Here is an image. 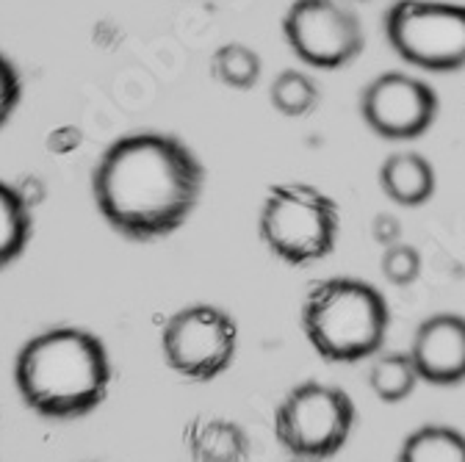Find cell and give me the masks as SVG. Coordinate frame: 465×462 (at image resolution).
<instances>
[{
	"instance_id": "1",
	"label": "cell",
	"mask_w": 465,
	"mask_h": 462,
	"mask_svg": "<svg viewBox=\"0 0 465 462\" xmlns=\"http://www.w3.org/2000/svg\"><path fill=\"white\" fill-rule=\"evenodd\" d=\"M203 186L205 169L194 150L155 131L116 139L92 172L100 216L139 244L174 233L197 208Z\"/></svg>"
},
{
	"instance_id": "2",
	"label": "cell",
	"mask_w": 465,
	"mask_h": 462,
	"mask_svg": "<svg viewBox=\"0 0 465 462\" xmlns=\"http://www.w3.org/2000/svg\"><path fill=\"white\" fill-rule=\"evenodd\" d=\"M23 401L42 418L73 421L105 401L111 360L105 343L81 327H53L34 335L15 360Z\"/></svg>"
},
{
	"instance_id": "3",
	"label": "cell",
	"mask_w": 465,
	"mask_h": 462,
	"mask_svg": "<svg viewBox=\"0 0 465 462\" xmlns=\"http://www.w3.org/2000/svg\"><path fill=\"white\" fill-rule=\"evenodd\" d=\"M391 327L385 297L371 282L330 277L313 282L302 305V329L327 363H361L382 352Z\"/></svg>"
},
{
	"instance_id": "4",
	"label": "cell",
	"mask_w": 465,
	"mask_h": 462,
	"mask_svg": "<svg viewBox=\"0 0 465 462\" xmlns=\"http://www.w3.org/2000/svg\"><path fill=\"white\" fill-rule=\"evenodd\" d=\"M338 202L311 183H280L269 189L261 211V239L288 266L324 260L335 250Z\"/></svg>"
},
{
	"instance_id": "5",
	"label": "cell",
	"mask_w": 465,
	"mask_h": 462,
	"mask_svg": "<svg viewBox=\"0 0 465 462\" xmlns=\"http://www.w3.org/2000/svg\"><path fill=\"white\" fill-rule=\"evenodd\" d=\"M355 429V404L346 390L324 382L291 388L274 410V435L294 454L327 459L338 454Z\"/></svg>"
},
{
	"instance_id": "6",
	"label": "cell",
	"mask_w": 465,
	"mask_h": 462,
	"mask_svg": "<svg viewBox=\"0 0 465 462\" xmlns=\"http://www.w3.org/2000/svg\"><path fill=\"white\" fill-rule=\"evenodd\" d=\"M385 36L401 62L427 73L465 67V6L438 0H396L385 15Z\"/></svg>"
},
{
	"instance_id": "7",
	"label": "cell",
	"mask_w": 465,
	"mask_h": 462,
	"mask_svg": "<svg viewBox=\"0 0 465 462\" xmlns=\"http://www.w3.org/2000/svg\"><path fill=\"white\" fill-rule=\"evenodd\" d=\"M239 349V324L216 305H189L161 329V352L172 371L194 382L224 374Z\"/></svg>"
},
{
	"instance_id": "8",
	"label": "cell",
	"mask_w": 465,
	"mask_h": 462,
	"mask_svg": "<svg viewBox=\"0 0 465 462\" xmlns=\"http://www.w3.org/2000/svg\"><path fill=\"white\" fill-rule=\"evenodd\" d=\"M282 34L300 62L316 70L346 67L366 44L361 20L338 0H294L282 17Z\"/></svg>"
},
{
	"instance_id": "9",
	"label": "cell",
	"mask_w": 465,
	"mask_h": 462,
	"mask_svg": "<svg viewBox=\"0 0 465 462\" xmlns=\"http://www.w3.org/2000/svg\"><path fill=\"white\" fill-rule=\"evenodd\" d=\"M440 111L435 89L407 73H382L361 94L366 125L391 142H411L424 136Z\"/></svg>"
},
{
	"instance_id": "10",
	"label": "cell",
	"mask_w": 465,
	"mask_h": 462,
	"mask_svg": "<svg viewBox=\"0 0 465 462\" xmlns=\"http://www.w3.org/2000/svg\"><path fill=\"white\" fill-rule=\"evenodd\" d=\"M411 360L421 382L451 388L465 382V316L435 313L413 335Z\"/></svg>"
},
{
	"instance_id": "11",
	"label": "cell",
	"mask_w": 465,
	"mask_h": 462,
	"mask_svg": "<svg viewBox=\"0 0 465 462\" xmlns=\"http://www.w3.org/2000/svg\"><path fill=\"white\" fill-rule=\"evenodd\" d=\"M380 186L396 205L419 208L435 194V169L421 152H393L380 166Z\"/></svg>"
},
{
	"instance_id": "12",
	"label": "cell",
	"mask_w": 465,
	"mask_h": 462,
	"mask_svg": "<svg viewBox=\"0 0 465 462\" xmlns=\"http://www.w3.org/2000/svg\"><path fill=\"white\" fill-rule=\"evenodd\" d=\"M189 451L194 462H247L250 459V437L247 432L227 418H200L192 424Z\"/></svg>"
},
{
	"instance_id": "13",
	"label": "cell",
	"mask_w": 465,
	"mask_h": 462,
	"mask_svg": "<svg viewBox=\"0 0 465 462\" xmlns=\"http://www.w3.org/2000/svg\"><path fill=\"white\" fill-rule=\"evenodd\" d=\"M31 233V205L23 200L17 186L0 181V269H6L25 252Z\"/></svg>"
},
{
	"instance_id": "14",
	"label": "cell",
	"mask_w": 465,
	"mask_h": 462,
	"mask_svg": "<svg viewBox=\"0 0 465 462\" xmlns=\"http://www.w3.org/2000/svg\"><path fill=\"white\" fill-rule=\"evenodd\" d=\"M396 462H465V435L443 424L419 427L401 440Z\"/></svg>"
},
{
	"instance_id": "15",
	"label": "cell",
	"mask_w": 465,
	"mask_h": 462,
	"mask_svg": "<svg viewBox=\"0 0 465 462\" xmlns=\"http://www.w3.org/2000/svg\"><path fill=\"white\" fill-rule=\"evenodd\" d=\"M419 371L407 352H377L369 369V388L385 404H399L411 398L419 388Z\"/></svg>"
},
{
	"instance_id": "16",
	"label": "cell",
	"mask_w": 465,
	"mask_h": 462,
	"mask_svg": "<svg viewBox=\"0 0 465 462\" xmlns=\"http://www.w3.org/2000/svg\"><path fill=\"white\" fill-rule=\"evenodd\" d=\"M211 70L216 81H222L224 86L244 92L261 81V55L242 42H230L213 53Z\"/></svg>"
},
{
	"instance_id": "17",
	"label": "cell",
	"mask_w": 465,
	"mask_h": 462,
	"mask_svg": "<svg viewBox=\"0 0 465 462\" xmlns=\"http://www.w3.org/2000/svg\"><path fill=\"white\" fill-rule=\"evenodd\" d=\"M269 100L282 117H308V113L319 105L322 94H319V86L305 73L285 70L272 81Z\"/></svg>"
},
{
	"instance_id": "18",
	"label": "cell",
	"mask_w": 465,
	"mask_h": 462,
	"mask_svg": "<svg viewBox=\"0 0 465 462\" xmlns=\"http://www.w3.org/2000/svg\"><path fill=\"white\" fill-rule=\"evenodd\" d=\"M380 266H382V274H385L388 282L404 288V285H411V282L419 280V274H421V255H419L416 247L399 241V244H391V247L382 250Z\"/></svg>"
},
{
	"instance_id": "19",
	"label": "cell",
	"mask_w": 465,
	"mask_h": 462,
	"mask_svg": "<svg viewBox=\"0 0 465 462\" xmlns=\"http://www.w3.org/2000/svg\"><path fill=\"white\" fill-rule=\"evenodd\" d=\"M20 97H23V81H20V73L17 67L6 59L4 53H0V128H4L12 113L17 111L20 105Z\"/></svg>"
},
{
	"instance_id": "20",
	"label": "cell",
	"mask_w": 465,
	"mask_h": 462,
	"mask_svg": "<svg viewBox=\"0 0 465 462\" xmlns=\"http://www.w3.org/2000/svg\"><path fill=\"white\" fill-rule=\"evenodd\" d=\"M371 236L382 250L391 244H399L401 241V221L393 213H377L371 221Z\"/></svg>"
},
{
	"instance_id": "21",
	"label": "cell",
	"mask_w": 465,
	"mask_h": 462,
	"mask_svg": "<svg viewBox=\"0 0 465 462\" xmlns=\"http://www.w3.org/2000/svg\"><path fill=\"white\" fill-rule=\"evenodd\" d=\"M81 144V131L78 128H58L50 133L47 139V147L55 150V152H70Z\"/></svg>"
},
{
	"instance_id": "22",
	"label": "cell",
	"mask_w": 465,
	"mask_h": 462,
	"mask_svg": "<svg viewBox=\"0 0 465 462\" xmlns=\"http://www.w3.org/2000/svg\"><path fill=\"white\" fill-rule=\"evenodd\" d=\"M288 462H324V459H308V457H294V459H288Z\"/></svg>"
}]
</instances>
